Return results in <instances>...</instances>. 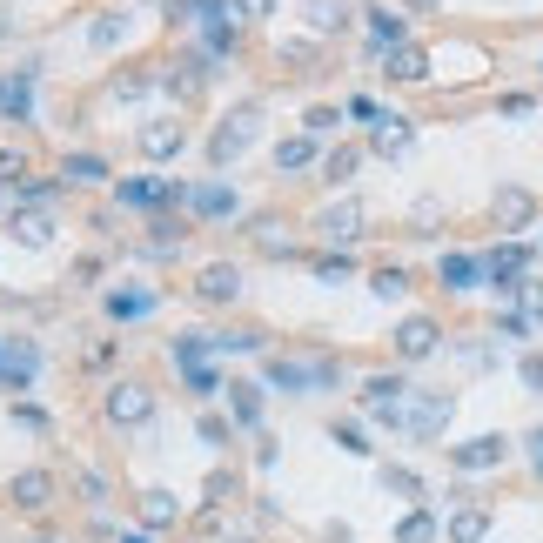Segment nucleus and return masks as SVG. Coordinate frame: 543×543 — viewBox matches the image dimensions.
Returning <instances> with one entry per match:
<instances>
[{"mask_svg":"<svg viewBox=\"0 0 543 543\" xmlns=\"http://www.w3.org/2000/svg\"><path fill=\"white\" fill-rule=\"evenodd\" d=\"M450 409H456V396H450V389H423V396H416V403L403 409V430H409V436H443Z\"/></svg>","mask_w":543,"mask_h":543,"instance_id":"nucleus-1","label":"nucleus"},{"mask_svg":"<svg viewBox=\"0 0 543 543\" xmlns=\"http://www.w3.org/2000/svg\"><path fill=\"white\" fill-rule=\"evenodd\" d=\"M436 342H443V322H436V316H403V322H396V356H403V362L436 356Z\"/></svg>","mask_w":543,"mask_h":543,"instance_id":"nucleus-2","label":"nucleus"},{"mask_svg":"<svg viewBox=\"0 0 543 543\" xmlns=\"http://www.w3.org/2000/svg\"><path fill=\"white\" fill-rule=\"evenodd\" d=\"M255 128H262V108H235V114L222 121V135L208 141V155H215V161H235V155L255 141Z\"/></svg>","mask_w":543,"mask_h":543,"instance_id":"nucleus-3","label":"nucleus"},{"mask_svg":"<svg viewBox=\"0 0 543 543\" xmlns=\"http://www.w3.org/2000/svg\"><path fill=\"white\" fill-rule=\"evenodd\" d=\"M403 376H369V383H362V403L376 409V416H383V423H396V430H403Z\"/></svg>","mask_w":543,"mask_h":543,"instance_id":"nucleus-4","label":"nucleus"},{"mask_svg":"<svg viewBox=\"0 0 543 543\" xmlns=\"http://www.w3.org/2000/svg\"><path fill=\"white\" fill-rule=\"evenodd\" d=\"M148 409H155V396L141 383H114L108 389V423H121V430H128V423H148Z\"/></svg>","mask_w":543,"mask_h":543,"instance_id":"nucleus-5","label":"nucleus"},{"mask_svg":"<svg viewBox=\"0 0 543 543\" xmlns=\"http://www.w3.org/2000/svg\"><path fill=\"white\" fill-rule=\"evenodd\" d=\"M383 74L396 81V88H416V81H430V54H423V47H389Z\"/></svg>","mask_w":543,"mask_h":543,"instance_id":"nucleus-6","label":"nucleus"},{"mask_svg":"<svg viewBox=\"0 0 543 543\" xmlns=\"http://www.w3.org/2000/svg\"><path fill=\"white\" fill-rule=\"evenodd\" d=\"M316 235H322V242H336V249H342V242H356V235H362V208H356V202L322 208V215H316Z\"/></svg>","mask_w":543,"mask_h":543,"instance_id":"nucleus-7","label":"nucleus"},{"mask_svg":"<svg viewBox=\"0 0 543 543\" xmlns=\"http://www.w3.org/2000/svg\"><path fill=\"white\" fill-rule=\"evenodd\" d=\"M195 295H202V302H235V295H242V269H235V262H208V269L195 275Z\"/></svg>","mask_w":543,"mask_h":543,"instance_id":"nucleus-8","label":"nucleus"},{"mask_svg":"<svg viewBox=\"0 0 543 543\" xmlns=\"http://www.w3.org/2000/svg\"><path fill=\"white\" fill-rule=\"evenodd\" d=\"M503 456H510V443H503V436H470L463 450H450V463H456V470H497Z\"/></svg>","mask_w":543,"mask_h":543,"instance_id":"nucleus-9","label":"nucleus"},{"mask_svg":"<svg viewBox=\"0 0 543 543\" xmlns=\"http://www.w3.org/2000/svg\"><path fill=\"white\" fill-rule=\"evenodd\" d=\"M362 21H369V34H376V54H389V47H409V21L396 14V7H369Z\"/></svg>","mask_w":543,"mask_h":543,"instance_id":"nucleus-10","label":"nucleus"},{"mask_svg":"<svg viewBox=\"0 0 543 543\" xmlns=\"http://www.w3.org/2000/svg\"><path fill=\"white\" fill-rule=\"evenodd\" d=\"M409 141H416V121L383 114V121H376V135H369V148H376V155H409Z\"/></svg>","mask_w":543,"mask_h":543,"instance_id":"nucleus-11","label":"nucleus"},{"mask_svg":"<svg viewBox=\"0 0 543 543\" xmlns=\"http://www.w3.org/2000/svg\"><path fill=\"white\" fill-rule=\"evenodd\" d=\"M497 222L503 228H530L537 222V195H530V188H497Z\"/></svg>","mask_w":543,"mask_h":543,"instance_id":"nucleus-12","label":"nucleus"},{"mask_svg":"<svg viewBox=\"0 0 543 543\" xmlns=\"http://www.w3.org/2000/svg\"><path fill=\"white\" fill-rule=\"evenodd\" d=\"M436 275H443V289H450V295H470L476 282H483V255H443V269H436Z\"/></svg>","mask_w":543,"mask_h":543,"instance_id":"nucleus-13","label":"nucleus"},{"mask_svg":"<svg viewBox=\"0 0 543 543\" xmlns=\"http://www.w3.org/2000/svg\"><path fill=\"white\" fill-rule=\"evenodd\" d=\"M316 155H322V141H316V135H289V141H275V168H282V175L309 168Z\"/></svg>","mask_w":543,"mask_h":543,"instance_id":"nucleus-14","label":"nucleus"},{"mask_svg":"<svg viewBox=\"0 0 543 543\" xmlns=\"http://www.w3.org/2000/svg\"><path fill=\"white\" fill-rule=\"evenodd\" d=\"M141 155H148V161L181 155V128H175V121H148V128H141Z\"/></svg>","mask_w":543,"mask_h":543,"instance_id":"nucleus-15","label":"nucleus"},{"mask_svg":"<svg viewBox=\"0 0 543 543\" xmlns=\"http://www.w3.org/2000/svg\"><path fill=\"white\" fill-rule=\"evenodd\" d=\"M47 497H54V476L47 470H21L14 476V503H21V510H47Z\"/></svg>","mask_w":543,"mask_h":543,"instance_id":"nucleus-16","label":"nucleus"},{"mask_svg":"<svg viewBox=\"0 0 543 543\" xmlns=\"http://www.w3.org/2000/svg\"><path fill=\"white\" fill-rule=\"evenodd\" d=\"M228 409H235L242 430H255V423H262V389L255 383H228Z\"/></svg>","mask_w":543,"mask_h":543,"instance_id":"nucleus-17","label":"nucleus"},{"mask_svg":"<svg viewBox=\"0 0 543 543\" xmlns=\"http://www.w3.org/2000/svg\"><path fill=\"white\" fill-rule=\"evenodd\" d=\"M14 242H27V249H47V242H54V222H47L41 208H27V215H14Z\"/></svg>","mask_w":543,"mask_h":543,"instance_id":"nucleus-18","label":"nucleus"},{"mask_svg":"<svg viewBox=\"0 0 543 543\" xmlns=\"http://www.w3.org/2000/svg\"><path fill=\"white\" fill-rule=\"evenodd\" d=\"M483 530H490V510H476V503L450 517V543H483Z\"/></svg>","mask_w":543,"mask_h":543,"instance_id":"nucleus-19","label":"nucleus"},{"mask_svg":"<svg viewBox=\"0 0 543 543\" xmlns=\"http://www.w3.org/2000/svg\"><path fill=\"white\" fill-rule=\"evenodd\" d=\"M0 108L14 114V121H27V108H34V88H27V74H7V81H0Z\"/></svg>","mask_w":543,"mask_h":543,"instance_id":"nucleus-20","label":"nucleus"},{"mask_svg":"<svg viewBox=\"0 0 543 543\" xmlns=\"http://www.w3.org/2000/svg\"><path fill=\"white\" fill-rule=\"evenodd\" d=\"M181 242H188V222H168V215H155V228H148V249H155V255H175Z\"/></svg>","mask_w":543,"mask_h":543,"instance_id":"nucleus-21","label":"nucleus"},{"mask_svg":"<svg viewBox=\"0 0 543 543\" xmlns=\"http://www.w3.org/2000/svg\"><path fill=\"white\" fill-rule=\"evenodd\" d=\"M188 208L195 215H235V195L228 188H188Z\"/></svg>","mask_w":543,"mask_h":543,"instance_id":"nucleus-22","label":"nucleus"},{"mask_svg":"<svg viewBox=\"0 0 543 543\" xmlns=\"http://www.w3.org/2000/svg\"><path fill=\"white\" fill-rule=\"evenodd\" d=\"M141 523H148V530L175 523V497H168V490H148V497H141Z\"/></svg>","mask_w":543,"mask_h":543,"instance_id":"nucleus-23","label":"nucleus"},{"mask_svg":"<svg viewBox=\"0 0 543 543\" xmlns=\"http://www.w3.org/2000/svg\"><path fill=\"white\" fill-rule=\"evenodd\" d=\"M356 168H362V148H336V155L322 161V181H336V188H342V181L356 175Z\"/></svg>","mask_w":543,"mask_h":543,"instance_id":"nucleus-24","label":"nucleus"},{"mask_svg":"<svg viewBox=\"0 0 543 543\" xmlns=\"http://www.w3.org/2000/svg\"><path fill=\"white\" fill-rule=\"evenodd\" d=\"M108 309H114V316H148V309H155V295H148V289H114Z\"/></svg>","mask_w":543,"mask_h":543,"instance_id":"nucleus-25","label":"nucleus"},{"mask_svg":"<svg viewBox=\"0 0 543 543\" xmlns=\"http://www.w3.org/2000/svg\"><path fill=\"white\" fill-rule=\"evenodd\" d=\"M369 289L383 295V302H396V295H409V269H376V275H369Z\"/></svg>","mask_w":543,"mask_h":543,"instance_id":"nucleus-26","label":"nucleus"},{"mask_svg":"<svg viewBox=\"0 0 543 543\" xmlns=\"http://www.w3.org/2000/svg\"><path fill=\"white\" fill-rule=\"evenodd\" d=\"M430 537H436V523L423 517V510H416V517H403V523H396V543H430Z\"/></svg>","mask_w":543,"mask_h":543,"instance_id":"nucleus-27","label":"nucleus"},{"mask_svg":"<svg viewBox=\"0 0 543 543\" xmlns=\"http://www.w3.org/2000/svg\"><path fill=\"white\" fill-rule=\"evenodd\" d=\"M108 168H101V155H68V181H101Z\"/></svg>","mask_w":543,"mask_h":543,"instance_id":"nucleus-28","label":"nucleus"},{"mask_svg":"<svg viewBox=\"0 0 543 543\" xmlns=\"http://www.w3.org/2000/svg\"><path fill=\"white\" fill-rule=\"evenodd\" d=\"M88 41L94 47H114V41H121V14H101V21L88 27Z\"/></svg>","mask_w":543,"mask_h":543,"instance_id":"nucleus-29","label":"nucleus"},{"mask_svg":"<svg viewBox=\"0 0 543 543\" xmlns=\"http://www.w3.org/2000/svg\"><path fill=\"white\" fill-rule=\"evenodd\" d=\"M336 121H342L336 108H309V121H302V135H316V141H322L329 128H336Z\"/></svg>","mask_w":543,"mask_h":543,"instance_id":"nucleus-30","label":"nucleus"},{"mask_svg":"<svg viewBox=\"0 0 543 543\" xmlns=\"http://www.w3.org/2000/svg\"><path fill=\"white\" fill-rule=\"evenodd\" d=\"M383 483L396 490V497H423V483H416V470H383Z\"/></svg>","mask_w":543,"mask_h":543,"instance_id":"nucleus-31","label":"nucleus"},{"mask_svg":"<svg viewBox=\"0 0 543 543\" xmlns=\"http://www.w3.org/2000/svg\"><path fill=\"white\" fill-rule=\"evenodd\" d=\"M316 275L322 282H342V275H349V255H316Z\"/></svg>","mask_w":543,"mask_h":543,"instance_id":"nucleus-32","label":"nucleus"},{"mask_svg":"<svg viewBox=\"0 0 543 543\" xmlns=\"http://www.w3.org/2000/svg\"><path fill=\"white\" fill-rule=\"evenodd\" d=\"M235 14H242V21H269L275 0H235Z\"/></svg>","mask_w":543,"mask_h":543,"instance_id":"nucleus-33","label":"nucleus"},{"mask_svg":"<svg viewBox=\"0 0 543 543\" xmlns=\"http://www.w3.org/2000/svg\"><path fill=\"white\" fill-rule=\"evenodd\" d=\"M309 21H316L322 34H329V27H342V21H336V0H316V7H309Z\"/></svg>","mask_w":543,"mask_h":543,"instance_id":"nucleus-34","label":"nucleus"},{"mask_svg":"<svg viewBox=\"0 0 543 543\" xmlns=\"http://www.w3.org/2000/svg\"><path fill=\"white\" fill-rule=\"evenodd\" d=\"M114 94H121V101H135V94H148V81H141V74H121V81H114Z\"/></svg>","mask_w":543,"mask_h":543,"instance_id":"nucleus-35","label":"nucleus"},{"mask_svg":"<svg viewBox=\"0 0 543 543\" xmlns=\"http://www.w3.org/2000/svg\"><path fill=\"white\" fill-rule=\"evenodd\" d=\"M523 383H530V389L543 396V356H523Z\"/></svg>","mask_w":543,"mask_h":543,"instance_id":"nucleus-36","label":"nucleus"},{"mask_svg":"<svg viewBox=\"0 0 543 543\" xmlns=\"http://www.w3.org/2000/svg\"><path fill=\"white\" fill-rule=\"evenodd\" d=\"M336 443H342V450H356V456L369 450V443H362V430H349V423H336Z\"/></svg>","mask_w":543,"mask_h":543,"instance_id":"nucleus-37","label":"nucleus"},{"mask_svg":"<svg viewBox=\"0 0 543 543\" xmlns=\"http://www.w3.org/2000/svg\"><path fill=\"white\" fill-rule=\"evenodd\" d=\"M409 14H430V7H443V0H403Z\"/></svg>","mask_w":543,"mask_h":543,"instance_id":"nucleus-38","label":"nucleus"},{"mask_svg":"<svg viewBox=\"0 0 543 543\" xmlns=\"http://www.w3.org/2000/svg\"><path fill=\"white\" fill-rule=\"evenodd\" d=\"M121 543H148V530H135V537H121Z\"/></svg>","mask_w":543,"mask_h":543,"instance_id":"nucleus-39","label":"nucleus"},{"mask_svg":"<svg viewBox=\"0 0 543 543\" xmlns=\"http://www.w3.org/2000/svg\"><path fill=\"white\" fill-rule=\"evenodd\" d=\"M537 470H543V430H537Z\"/></svg>","mask_w":543,"mask_h":543,"instance_id":"nucleus-40","label":"nucleus"},{"mask_svg":"<svg viewBox=\"0 0 543 543\" xmlns=\"http://www.w3.org/2000/svg\"><path fill=\"white\" fill-rule=\"evenodd\" d=\"M161 7H168V0H161Z\"/></svg>","mask_w":543,"mask_h":543,"instance_id":"nucleus-41","label":"nucleus"}]
</instances>
